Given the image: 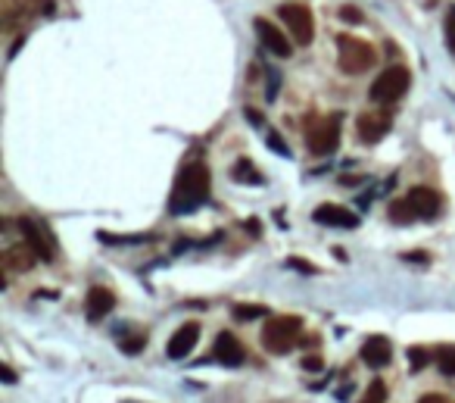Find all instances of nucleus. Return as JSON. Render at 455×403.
I'll return each mask as SVG.
<instances>
[{"mask_svg": "<svg viewBox=\"0 0 455 403\" xmlns=\"http://www.w3.org/2000/svg\"><path fill=\"white\" fill-rule=\"evenodd\" d=\"M209 191H212V175L206 169V163H187L181 169L178 182H175L172 197H168V213L175 216L193 213V209H199L209 200Z\"/></svg>", "mask_w": 455, "mask_h": 403, "instance_id": "f257e3e1", "label": "nucleus"}, {"mask_svg": "<svg viewBox=\"0 0 455 403\" xmlns=\"http://www.w3.org/2000/svg\"><path fill=\"white\" fill-rule=\"evenodd\" d=\"M299 332H303V319L299 316H274L262 328V344L274 357H287L293 350V344H296Z\"/></svg>", "mask_w": 455, "mask_h": 403, "instance_id": "f03ea898", "label": "nucleus"}, {"mask_svg": "<svg viewBox=\"0 0 455 403\" xmlns=\"http://www.w3.org/2000/svg\"><path fill=\"white\" fill-rule=\"evenodd\" d=\"M374 60H377V53H374V47L368 41L355 38V35H340L337 38V63H340L343 72L362 76V72H368L374 66Z\"/></svg>", "mask_w": 455, "mask_h": 403, "instance_id": "7ed1b4c3", "label": "nucleus"}, {"mask_svg": "<svg viewBox=\"0 0 455 403\" xmlns=\"http://www.w3.org/2000/svg\"><path fill=\"white\" fill-rule=\"evenodd\" d=\"M340 132H343V116L330 113L324 119L312 122L309 132H305V144L315 157H330V153L340 147Z\"/></svg>", "mask_w": 455, "mask_h": 403, "instance_id": "20e7f679", "label": "nucleus"}, {"mask_svg": "<svg viewBox=\"0 0 455 403\" xmlns=\"http://www.w3.org/2000/svg\"><path fill=\"white\" fill-rule=\"evenodd\" d=\"M409 85H411L409 69H405V66H390V69H384L374 78L368 97H371L374 103H380V107H390V103H396L399 97L409 91Z\"/></svg>", "mask_w": 455, "mask_h": 403, "instance_id": "39448f33", "label": "nucleus"}, {"mask_svg": "<svg viewBox=\"0 0 455 403\" xmlns=\"http://www.w3.org/2000/svg\"><path fill=\"white\" fill-rule=\"evenodd\" d=\"M278 16L299 47L312 44V38H315V19H312V10L305 7V3H284V7L278 10Z\"/></svg>", "mask_w": 455, "mask_h": 403, "instance_id": "423d86ee", "label": "nucleus"}, {"mask_svg": "<svg viewBox=\"0 0 455 403\" xmlns=\"http://www.w3.org/2000/svg\"><path fill=\"white\" fill-rule=\"evenodd\" d=\"M19 232H22L25 244H28L31 250L37 253V259L50 263V259L56 257V241H53V234H50L37 219H31V216H22V219H19Z\"/></svg>", "mask_w": 455, "mask_h": 403, "instance_id": "0eeeda50", "label": "nucleus"}, {"mask_svg": "<svg viewBox=\"0 0 455 403\" xmlns=\"http://www.w3.org/2000/svg\"><path fill=\"white\" fill-rule=\"evenodd\" d=\"M253 28H256V38H259V44L265 47L268 53H274V57H280V60H287V57L293 53L290 38H287V35L280 32L274 22H268V19H262V16H256V19H253Z\"/></svg>", "mask_w": 455, "mask_h": 403, "instance_id": "6e6552de", "label": "nucleus"}, {"mask_svg": "<svg viewBox=\"0 0 455 403\" xmlns=\"http://www.w3.org/2000/svg\"><path fill=\"white\" fill-rule=\"evenodd\" d=\"M405 203H409L411 219H434L443 213V197L434 188H421V185L405 194Z\"/></svg>", "mask_w": 455, "mask_h": 403, "instance_id": "1a4fd4ad", "label": "nucleus"}, {"mask_svg": "<svg viewBox=\"0 0 455 403\" xmlns=\"http://www.w3.org/2000/svg\"><path fill=\"white\" fill-rule=\"evenodd\" d=\"M393 119L390 113H384V110H371V113H362L359 119H355V132H359V138L365 141V144H377V141L386 138V132H390Z\"/></svg>", "mask_w": 455, "mask_h": 403, "instance_id": "9d476101", "label": "nucleus"}, {"mask_svg": "<svg viewBox=\"0 0 455 403\" xmlns=\"http://www.w3.org/2000/svg\"><path fill=\"white\" fill-rule=\"evenodd\" d=\"M312 219L318 225H330V228H355L359 225V216L353 209L340 207V203H321V207L312 213Z\"/></svg>", "mask_w": 455, "mask_h": 403, "instance_id": "9b49d317", "label": "nucleus"}, {"mask_svg": "<svg viewBox=\"0 0 455 403\" xmlns=\"http://www.w3.org/2000/svg\"><path fill=\"white\" fill-rule=\"evenodd\" d=\"M197 344H199V322H184V325H181L172 338H168L166 353L172 359H184Z\"/></svg>", "mask_w": 455, "mask_h": 403, "instance_id": "f8f14e48", "label": "nucleus"}, {"mask_svg": "<svg viewBox=\"0 0 455 403\" xmlns=\"http://www.w3.org/2000/svg\"><path fill=\"white\" fill-rule=\"evenodd\" d=\"M362 363L371 366V369H384V366L393 363V344L384 338V334H374L362 344Z\"/></svg>", "mask_w": 455, "mask_h": 403, "instance_id": "ddd939ff", "label": "nucleus"}, {"mask_svg": "<svg viewBox=\"0 0 455 403\" xmlns=\"http://www.w3.org/2000/svg\"><path fill=\"white\" fill-rule=\"evenodd\" d=\"M212 353H215V359L218 363H224V366H243L247 363V350H243V344L231 332L218 334L215 344H212Z\"/></svg>", "mask_w": 455, "mask_h": 403, "instance_id": "4468645a", "label": "nucleus"}, {"mask_svg": "<svg viewBox=\"0 0 455 403\" xmlns=\"http://www.w3.org/2000/svg\"><path fill=\"white\" fill-rule=\"evenodd\" d=\"M116 309V294L109 288H91L87 291V300H84V313L91 322H100Z\"/></svg>", "mask_w": 455, "mask_h": 403, "instance_id": "2eb2a0df", "label": "nucleus"}, {"mask_svg": "<svg viewBox=\"0 0 455 403\" xmlns=\"http://www.w3.org/2000/svg\"><path fill=\"white\" fill-rule=\"evenodd\" d=\"M35 259H37V253L31 250L28 244H16V247H10V250H3V269L28 272L31 266H35Z\"/></svg>", "mask_w": 455, "mask_h": 403, "instance_id": "dca6fc26", "label": "nucleus"}, {"mask_svg": "<svg viewBox=\"0 0 455 403\" xmlns=\"http://www.w3.org/2000/svg\"><path fill=\"white\" fill-rule=\"evenodd\" d=\"M97 241H103V244H109V247H137V244H150V241H153V234H147V232H141V234L97 232Z\"/></svg>", "mask_w": 455, "mask_h": 403, "instance_id": "f3484780", "label": "nucleus"}, {"mask_svg": "<svg viewBox=\"0 0 455 403\" xmlns=\"http://www.w3.org/2000/svg\"><path fill=\"white\" fill-rule=\"evenodd\" d=\"M231 178H234L237 185H265V175H262L249 160H237L234 169H231Z\"/></svg>", "mask_w": 455, "mask_h": 403, "instance_id": "a211bd4d", "label": "nucleus"}, {"mask_svg": "<svg viewBox=\"0 0 455 403\" xmlns=\"http://www.w3.org/2000/svg\"><path fill=\"white\" fill-rule=\"evenodd\" d=\"M231 316H234L237 322H253V319H268V307H262V303H234L231 307Z\"/></svg>", "mask_w": 455, "mask_h": 403, "instance_id": "6ab92c4d", "label": "nucleus"}, {"mask_svg": "<svg viewBox=\"0 0 455 403\" xmlns=\"http://www.w3.org/2000/svg\"><path fill=\"white\" fill-rule=\"evenodd\" d=\"M436 359V353H430L427 347H409V366L411 372H424Z\"/></svg>", "mask_w": 455, "mask_h": 403, "instance_id": "aec40b11", "label": "nucleus"}, {"mask_svg": "<svg viewBox=\"0 0 455 403\" xmlns=\"http://www.w3.org/2000/svg\"><path fill=\"white\" fill-rule=\"evenodd\" d=\"M436 369H440L443 375L455 378V347L452 344H443L440 350H436Z\"/></svg>", "mask_w": 455, "mask_h": 403, "instance_id": "412c9836", "label": "nucleus"}, {"mask_svg": "<svg viewBox=\"0 0 455 403\" xmlns=\"http://www.w3.org/2000/svg\"><path fill=\"white\" fill-rule=\"evenodd\" d=\"M362 403H386V384L380 381V378H374L371 384H368L365 397H362Z\"/></svg>", "mask_w": 455, "mask_h": 403, "instance_id": "4be33fe9", "label": "nucleus"}, {"mask_svg": "<svg viewBox=\"0 0 455 403\" xmlns=\"http://www.w3.org/2000/svg\"><path fill=\"white\" fill-rule=\"evenodd\" d=\"M390 219L393 222H402V225H405V222H415V219H411V213H409V203H405V197H402V200H393L390 203Z\"/></svg>", "mask_w": 455, "mask_h": 403, "instance_id": "5701e85b", "label": "nucleus"}, {"mask_svg": "<svg viewBox=\"0 0 455 403\" xmlns=\"http://www.w3.org/2000/svg\"><path fill=\"white\" fill-rule=\"evenodd\" d=\"M143 344H147V341H143V334H134V338H122V341H118L122 353H131V357H134V353H141Z\"/></svg>", "mask_w": 455, "mask_h": 403, "instance_id": "b1692460", "label": "nucleus"}, {"mask_svg": "<svg viewBox=\"0 0 455 403\" xmlns=\"http://www.w3.org/2000/svg\"><path fill=\"white\" fill-rule=\"evenodd\" d=\"M287 266H290V269H296V272H305V275H315V272H318L315 263H309V259H299V257H287Z\"/></svg>", "mask_w": 455, "mask_h": 403, "instance_id": "393cba45", "label": "nucleus"}, {"mask_svg": "<svg viewBox=\"0 0 455 403\" xmlns=\"http://www.w3.org/2000/svg\"><path fill=\"white\" fill-rule=\"evenodd\" d=\"M446 44H449V51L455 53V7L449 10V16H446Z\"/></svg>", "mask_w": 455, "mask_h": 403, "instance_id": "a878e982", "label": "nucleus"}, {"mask_svg": "<svg viewBox=\"0 0 455 403\" xmlns=\"http://www.w3.org/2000/svg\"><path fill=\"white\" fill-rule=\"evenodd\" d=\"M268 144H271V151H278L280 153V157H290V151H287V147H284V141H280V135H268Z\"/></svg>", "mask_w": 455, "mask_h": 403, "instance_id": "bb28decb", "label": "nucleus"}, {"mask_svg": "<svg viewBox=\"0 0 455 403\" xmlns=\"http://www.w3.org/2000/svg\"><path fill=\"white\" fill-rule=\"evenodd\" d=\"M303 369L321 372V369H324V359H321V357H305V359H303Z\"/></svg>", "mask_w": 455, "mask_h": 403, "instance_id": "cd10ccee", "label": "nucleus"}, {"mask_svg": "<svg viewBox=\"0 0 455 403\" xmlns=\"http://www.w3.org/2000/svg\"><path fill=\"white\" fill-rule=\"evenodd\" d=\"M402 259H409V263H430V257H427V253H405V257Z\"/></svg>", "mask_w": 455, "mask_h": 403, "instance_id": "c85d7f7f", "label": "nucleus"}, {"mask_svg": "<svg viewBox=\"0 0 455 403\" xmlns=\"http://www.w3.org/2000/svg\"><path fill=\"white\" fill-rule=\"evenodd\" d=\"M418 403H449V400H446V397H443V394H424Z\"/></svg>", "mask_w": 455, "mask_h": 403, "instance_id": "c756f323", "label": "nucleus"}, {"mask_svg": "<svg viewBox=\"0 0 455 403\" xmlns=\"http://www.w3.org/2000/svg\"><path fill=\"white\" fill-rule=\"evenodd\" d=\"M340 16H343V19H355V22L362 19V16H359V10H353V7H343V10H340Z\"/></svg>", "mask_w": 455, "mask_h": 403, "instance_id": "7c9ffc66", "label": "nucleus"}, {"mask_svg": "<svg viewBox=\"0 0 455 403\" xmlns=\"http://www.w3.org/2000/svg\"><path fill=\"white\" fill-rule=\"evenodd\" d=\"M243 113H247V119H249V122H256V126H262V116L256 113V110H249V107H247V110H243Z\"/></svg>", "mask_w": 455, "mask_h": 403, "instance_id": "2f4dec72", "label": "nucleus"}, {"mask_svg": "<svg viewBox=\"0 0 455 403\" xmlns=\"http://www.w3.org/2000/svg\"><path fill=\"white\" fill-rule=\"evenodd\" d=\"M3 381H6V384H12V381H16V375H12V372H10V366H3Z\"/></svg>", "mask_w": 455, "mask_h": 403, "instance_id": "473e14b6", "label": "nucleus"}]
</instances>
